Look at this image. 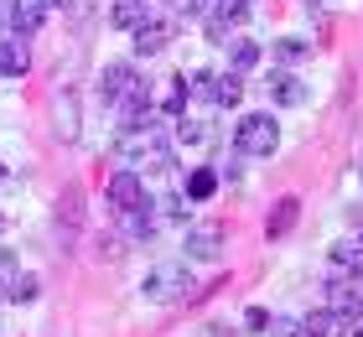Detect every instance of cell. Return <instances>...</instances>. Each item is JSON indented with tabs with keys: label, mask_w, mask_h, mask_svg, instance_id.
I'll return each mask as SVG.
<instances>
[{
	"label": "cell",
	"mask_w": 363,
	"mask_h": 337,
	"mask_svg": "<svg viewBox=\"0 0 363 337\" xmlns=\"http://www.w3.org/2000/svg\"><path fill=\"white\" fill-rule=\"evenodd\" d=\"M177 135H182V145H203V140H208V130L197 125V120H182V125H177Z\"/></svg>",
	"instance_id": "603a6c76"
},
{
	"label": "cell",
	"mask_w": 363,
	"mask_h": 337,
	"mask_svg": "<svg viewBox=\"0 0 363 337\" xmlns=\"http://www.w3.org/2000/svg\"><path fill=\"white\" fill-rule=\"evenodd\" d=\"M275 145H280V125L270 114H244L234 125V150L239 156H275Z\"/></svg>",
	"instance_id": "277c9868"
},
{
	"label": "cell",
	"mask_w": 363,
	"mask_h": 337,
	"mask_svg": "<svg viewBox=\"0 0 363 337\" xmlns=\"http://www.w3.org/2000/svg\"><path fill=\"white\" fill-rule=\"evenodd\" d=\"M78 135V104L73 94H57V140H73Z\"/></svg>",
	"instance_id": "e0dca14e"
},
{
	"label": "cell",
	"mask_w": 363,
	"mask_h": 337,
	"mask_svg": "<svg viewBox=\"0 0 363 337\" xmlns=\"http://www.w3.org/2000/svg\"><path fill=\"white\" fill-rule=\"evenodd\" d=\"M42 16H47L42 0H6V31L11 37H31L42 26Z\"/></svg>",
	"instance_id": "52a82bcc"
},
{
	"label": "cell",
	"mask_w": 363,
	"mask_h": 337,
	"mask_svg": "<svg viewBox=\"0 0 363 337\" xmlns=\"http://www.w3.org/2000/svg\"><path fill=\"white\" fill-rule=\"evenodd\" d=\"M167 42H172V26H167V21H140V26H135V53H140V57L167 53Z\"/></svg>",
	"instance_id": "8fae6325"
},
{
	"label": "cell",
	"mask_w": 363,
	"mask_h": 337,
	"mask_svg": "<svg viewBox=\"0 0 363 337\" xmlns=\"http://www.w3.org/2000/svg\"><path fill=\"white\" fill-rule=\"evenodd\" d=\"M296 218H301V202H296V197H280L275 213H270V223H265V233H270V239H280V233L296 228Z\"/></svg>",
	"instance_id": "5bb4252c"
},
{
	"label": "cell",
	"mask_w": 363,
	"mask_h": 337,
	"mask_svg": "<svg viewBox=\"0 0 363 337\" xmlns=\"http://www.w3.org/2000/svg\"><path fill=\"white\" fill-rule=\"evenodd\" d=\"M114 218H120L125 239H151V233H156V218L145 213V208H130V213H114Z\"/></svg>",
	"instance_id": "9a60e30c"
},
{
	"label": "cell",
	"mask_w": 363,
	"mask_h": 337,
	"mask_svg": "<svg viewBox=\"0 0 363 337\" xmlns=\"http://www.w3.org/2000/svg\"><path fill=\"white\" fill-rule=\"evenodd\" d=\"M104 202L114 213H130V208H145V187H140V172H114L104 182Z\"/></svg>",
	"instance_id": "5b68a950"
},
{
	"label": "cell",
	"mask_w": 363,
	"mask_h": 337,
	"mask_svg": "<svg viewBox=\"0 0 363 337\" xmlns=\"http://www.w3.org/2000/svg\"><path fill=\"white\" fill-rule=\"evenodd\" d=\"M270 337H306V332H301V322H291V316H275V322H270Z\"/></svg>",
	"instance_id": "cb8c5ba5"
},
{
	"label": "cell",
	"mask_w": 363,
	"mask_h": 337,
	"mask_svg": "<svg viewBox=\"0 0 363 337\" xmlns=\"http://www.w3.org/2000/svg\"><path fill=\"white\" fill-rule=\"evenodd\" d=\"M26 67H31L26 37H11V31H0V73H6V78H21Z\"/></svg>",
	"instance_id": "9c48e42d"
},
{
	"label": "cell",
	"mask_w": 363,
	"mask_h": 337,
	"mask_svg": "<svg viewBox=\"0 0 363 337\" xmlns=\"http://www.w3.org/2000/svg\"><path fill=\"white\" fill-rule=\"evenodd\" d=\"M42 6H52V11H78V0H42Z\"/></svg>",
	"instance_id": "4316f807"
},
{
	"label": "cell",
	"mask_w": 363,
	"mask_h": 337,
	"mask_svg": "<svg viewBox=\"0 0 363 337\" xmlns=\"http://www.w3.org/2000/svg\"><path fill=\"white\" fill-rule=\"evenodd\" d=\"M182 255L187 260H218L223 255V223H192L187 239H182Z\"/></svg>",
	"instance_id": "8992f818"
},
{
	"label": "cell",
	"mask_w": 363,
	"mask_h": 337,
	"mask_svg": "<svg viewBox=\"0 0 363 337\" xmlns=\"http://www.w3.org/2000/svg\"><path fill=\"white\" fill-rule=\"evenodd\" d=\"M99 94H104V104H114V109H145L151 104V83L130 62H109L104 73H99Z\"/></svg>",
	"instance_id": "7a4b0ae2"
},
{
	"label": "cell",
	"mask_w": 363,
	"mask_h": 337,
	"mask_svg": "<svg viewBox=\"0 0 363 337\" xmlns=\"http://www.w3.org/2000/svg\"><path fill=\"white\" fill-rule=\"evenodd\" d=\"M259 62V47L250 37H234L228 42V73H250V67Z\"/></svg>",
	"instance_id": "2e32d148"
},
{
	"label": "cell",
	"mask_w": 363,
	"mask_h": 337,
	"mask_svg": "<svg viewBox=\"0 0 363 337\" xmlns=\"http://www.w3.org/2000/svg\"><path fill=\"white\" fill-rule=\"evenodd\" d=\"M213 187H218V177H213L208 166H192V172H187V197H192V202L213 197Z\"/></svg>",
	"instance_id": "ac0fdd59"
},
{
	"label": "cell",
	"mask_w": 363,
	"mask_h": 337,
	"mask_svg": "<svg viewBox=\"0 0 363 337\" xmlns=\"http://www.w3.org/2000/svg\"><path fill=\"white\" fill-rule=\"evenodd\" d=\"M306 337H348L353 332V316H342L337 306H327V311H311L306 322H301Z\"/></svg>",
	"instance_id": "ba28073f"
},
{
	"label": "cell",
	"mask_w": 363,
	"mask_h": 337,
	"mask_svg": "<svg viewBox=\"0 0 363 337\" xmlns=\"http://www.w3.org/2000/svg\"><path fill=\"white\" fill-rule=\"evenodd\" d=\"M192 291H197V280L187 275V265H156L145 275V301H156V306H177Z\"/></svg>",
	"instance_id": "3957f363"
},
{
	"label": "cell",
	"mask_w": 363,
	"mask_h": 337,
	"mask_svg": "<svg viewBox=\"0 0 363 337\" xmlns=\"http://www.w3.org/2000/svg\"><path fill=\"white\" fill-rule=\"evenodd\" d=\"M239 99H244V73H213V99H208V104L234 109Z\"/></svg>",
	"instance_id": "4fadbf2b"
},
{
	"label": "cell",
	"mask_w": 363,
	"mask_h": 337,
	"mask_svg": "<svg viewBox=\"0 0 363 337\" xmlns=\"http://www.w3.org/2000/svg\"><path fill=\"white\" fill-rule=\"evenodd\" d=\"M244 327H250V332H265V327H270V316L259 311V306H250V311H244Z\"/></svg>",
	"instance_id": "d4e9b609"
},
{
	"label": "cell",
	"mask_w": 363,
	"mask_h": 337,
	"mask_svg": "<svg viewBox=\"0 0 363 337\" xmlns=\"http://www.w3.org/2000/svg\"><path fill=\"white\" fill-rule=\"evenodd\" d=\"M161 213H167V218H187V202H182V197H167V202H161Z\"/></svg>",
	"instance_id": "484cf974"
},
{
	"label": "cell",
	"mask_w": 363,
	"mask_h": 337,
	"mask_svg": "<svg viewBox=\"0 0 363 337\" xmlns=\"http://www.w3.org/2000/svg\"><path fill=\"white\" fill-rule=\"evenodd\" d=\"M6 296H11V301H21V306H26V301H37V275H11Z\"/></svg>",
	"instance_id": "44dd1931"
},
{
	"label": "cell",
	"mask_w": 363,
	"mask_h": 337,
	"mask_svg": "<svg viewBox=\"0 0 363 337\" xmlns=\"http://www.w3.org/2000/svg\"><path fill=\"white\" fill-rule=\"evenodd\" d=\"M306 53H311V47H306L301 37H280V42H275V57H280V62H301Z\"/></svg>",
	"instance_id": "7402d4cb"
},
{
	"label": "cell",
	"mask_w": 363,
	"mask_h": 337,
	"mask_svg": "<svg viewBox=\"0 0 363 337\" xmlns=\"http://www.w3.org/2000/svg\"><path fill=\"white\" fill-rule=\"evenodd\" d=\"M358 265H363L358 244H333V270H337V275H348V270H358Z\"/></svg>",
	"instance_id": "ffe728a7"
},
{
	"label": "cell",
	"mask_w": 363,
	"mask_h": 337,
	"mask_svg": "<svg viewBox=\"0 0 363 337\" xmlns=\"http://www.w3.org/2000/svg\"><path fill=\"white\" fill-rule=\"evenodd\" d=\"M187 99H192L187 78H172V89H167V99H161V109H167V114H187Z\"/></svg>",
	"instance_id": "d6986e66"
},
{
	"label": "cell",
	"mask_w": 363,
	"mask_h": 337,
	"mask_svg": "<svg viewBox=\"0 0 363 337\" xmlns=\"http://www.w3.org/2000/svg\"><path fill=\"white\" fill-rule=\"evenodd\" d=\"M270 99H275L280 109H301L311 94H306V83L296 78V73H270Z\"/></svg>",
	"instance_id": "30bf717a"
},
{
	"label": "cell",
	"mask_w": 363,
	"mask_h": 337,
	"mask_svg": "<svg viewBox=\"0 0 363 337\" xmlns=\"http://www.w3.org/2000/svg\"><path fill=\"white\" fill-rule=\"evenodd\" d=\"M109 21L120 31H135L140 21H151V0H114L109 6Z\"/></svg>",
	"instance_id": "7c38bea8"
},
{
	"label": "cell",
	"mask_w": 363,
	"mask_h": 337,
	"mask_svg": "<svg viewBox=\"0 0 363 337\" xmlns=\"http://www.w3.org/2000/svg\"><path fill=\"white\" fill-rule=\"evenodd\" d=\"M114 161H120L125 172H167V166H172V145H167L161 120L114 135Z\"/></svg>",
	"instance_id": "6da1fadb"
}]
</instances>
